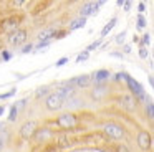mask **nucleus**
<instances>
[{"instance_id": "obj_25", "label": "nucleus", "mask_w": 154, "mask_h": 152, "mask_svg": "<svg viewBox=\"0 0 154 152\" xmlns=\"http://www.w3.org/2000/svg\"><path fill=\"white\" fill-rule=\"evenodd\" d=\"M149 41H151V36L146 33V35L143 36V40H141V43H143V46H146V45H149Z\"/></svg>"}, {"instance_id": "obj_29", "label": "nucleus", "mask_w": 154, "mask_h": 152, "mask_svg": "<svg viewBox=\"0 0 154 152\" xmlns=\"http://www.w3.org/2000/svg\"><path fill=\"white\" fill-rule=\"evenodd\" d=\"M32 48H33V45H30V43H28V45H25L23 48H22V53H30Z\"/></svg>"}, {"instance_id": "obj_18", "label": "nucleus", "mask_w": 154, "mask_h": 152, "mask_svg": "<svg viewBox=\"0 0 154 152\" xmlns=\"http://www.w3.org/2000/svg\"><path fill=\"white\" fill-rule=\"evenodd\" d=\"M17 111H18L17 106H12L10 112H8V121H15V119H17Z\"/></svg>"}, {"instance_id": "obj_35", "label": "nucleus", "mask_w": 154, "mask_h": 152, "mask_svg": "<svg viewBox=\"0 0 154 152\" xmlns=\"http://www.w3.org/2000/svg\"><path fill=\"white\" fill-rule=\"evenodd\" d=\"M149 83H151V86L154 88V78H151V76H149Z\"/></svg>"}, {"instance_id": "obj_5", "label": "nucleus", "mask_w": 154, "mask_h": 152, "mask_svg": "<svg viewBox=\"0 0 154 152\" xmlns=\"http://www.w3.org/2000/svg\"><path fill=\"white\" fill-rule=\"evenodd\" d=\"M37 122L35 121H27L23 126H22V129H20V135L23 139H28V137H32V135L37 132Z\"/></svg>"}, {"instance_id": "obj_2", "label": "nucleus", "mask_w": 154, "mask_h": 152, "mask_svg": "<svg viewBox=\"0 0 154 152\" xmlns=\"http://www.w3.org/2000/svg\"><path fill=\"white\" fill-rule=\"evenodd\" d=\"M124 79H126V83H128V86H129V89H131V93H133V94L139 96V98L143 99V101H144V99H147V98H146V94H144L143 86H141L139 83L136 81V79L131 78V76H128V74H126V78H124Z\"/></svg>"}, {"instance_id": "obj_24", "label": "nucleus", "mask_w": 154, "mask_h": 152, "mask_svg": "<svg viewBox=\"0 0 154 152\" xmlns=\"http://www.w3.org/2000/svg\"><path fill=\"white\" fill-rule=\"evenodd\" d=\"M15 93H17V89H12V91L5 93V94H0V99H8V98H12V96H15Z\"/></svg>"}, {"instance_id": "obj_36", "label": "nucleus", "mask_w": 154, "mask_h": 152, "mask_svg": "<svg viewBox=\"0 0 154 152\" xmlns=\"http://www.w3.org/2000/svg\"><path fill=\"white\" fill-rule=\"evenodd\" d=\"M4 111H5V108H4V106H0V116L4 114Z\"/></svg>"}, {"instance_id": "obj_12", "label": "nucleus", "mask_w": 154, "mask_h": 152, "mask_svg": "<svg viewBox=\"0 0 154 152\" xmlns=\"http://www.w3.org/2000/svg\"><path fill=\"white\" fill-rule=\"evenodd\" d=\"M73 83L76 86H80V88H86V86H90L91 78H90V76H80V78H76Z\"/></svg>"}, {"instance_id": "obj_15", "label": "nucleus", "mask_w": 154, "mask_h": 152, "mask_svg": "<svg viewBox=\"0 0 154 152\" xmlns=\"http://www.w3.org/2000/svg\"><path fill=\"white\" fill-rule=\"evenodd\" d=\"M57 94L60 96V98L63 99V102H65V101H66V99L70 98L71 94H73V91H71L70 88H61V89H58V91H57Z\"/></svg>"}, {"instance_id": "obj_10", "label": "nucleus", "mask_w": 154, "mask_h": 152, "mask_svg": "<svg viewBox=\"0 0 154 152\" xmlns=\"http://www.w3.org/2000/svg\"><path fill=\"white\" fill-rule=\"evenodd\" d=\"M96 10H98V5H96V2L94 3H85L83 7L80 8V15L83 17V18H86L88 15H93V13H96Z\"/></svg>"}, {"instance_id": "obj_3", "label": "nucleus", "mask_w": 154, "mask_h": 152, "mask_svg": "<svg viewBox=\"0 0 154 152\" xmlns=\"http://www.w3.org/2000/svg\"><path fill=\"white\" fill-rule=\"evenodd\" d=\"M25 40H27V32H25V30H15V32H12L10 35H8V43L14 45V46L22 45Z\"/></svg>"}, {"instance_id": "obj_17", "label": "nucleus", "mask_w": 154, "mask_h": 152, "mask_svg": "<svg viewBox=\"0 0 154 152\" xmlns=\"http://www.w3.org/2000/svg\"><path fill=\"white\" fill-rule=\"evenodd\" d=\"M85 23H86V18H83V17H80V18H76V20H73V22H71L70 28H71V30L81 28V26H85Z\"/></svg>"}, {"instance_id": "obj_14", "label": "nucleus", "mask_w": 154, "mask_h": 152, "mask_svg": "<svg viewBox=\"0 0 154 152\" xmlns=\"http://www.w3.org/2000/svg\"><path fill=\"white\" fill-rule=\"evenodd\" d=\"M104 93H106V88H104L103 84H98L96 88L93 89V98L94 99H101L104 96Z\"/></svg>"}, {"instance_id": "obj_27", "label": "nucleus", "mask_w": 154, "mask_h": 152, "mask_svg": "<svg viewBox=\"0 0 154 152\" xmlns=\"http://www.w3.org/2000/svg\"><path fill=\"white\" fill-rule=\"evenodd\" d=\"M139 56H141V58H147V50H146V46H143V48H141L139 50Z\"/></svg>"}, {"instance_id": "obj_19", "label": "nucleus", "mask_w": 154, "mask_h": 152, "mask_svg": "<svg viewBox=\"0 0 154 152\" xmlns=\"http://www.w3.org/2000/svg\"><path fill=\"white\" fill-rule=\"evenodd\" d=\"M146 112L151 119H154V104L151 101H147V106H146Z\"/></svg>"}, {"instance_id": "obj_22", "label": "nucleus", "mask_w": 154, "mask_h": 152, "mask_svg": "<svg viewBox=\"0 0 154 152\" xmlns=\"http://www.w3.org/2000/svg\"><path fill=\"white\" fill-rule=\"evenodd\" d=\"M88 56H90V53H88V51H83L81 55H78V56H76V63L86 61V59H88Z\"/></svg>"}, {"instance_id": "obj_20", "label": "nucleus", "mask_w": 154, "mask_h": 152, "mask_svg": "<svg viewBox=\"0 0 154 152\" xmlns=\"http://www.w3.org/2000/svg\"><path fill=\"white\" fill-rule=\"evenodd\" d=\"M144 26H146V18H144V15H137V28L139 30H143Z\"/></svg>"}, {"instance_id": "obj_26", "label": "nucleus", "mask_w": 154, "mask_h": 152, "mask_svg": "<svg viewBox=\"0 0 154 152\" xmlns=\"http://www.w3.org/2000/svg\"><path fill=\"white\" fill-rule=\"evenodd\" d=\"M124 36H126V32H121L119 35L116 36V43H123L124 41Z\"/></svg>"}, {"instance_id": "obj_33", "label": "nucleus", "mask_w": 154, "mask_h": 152, "mask_svg": "<svg viewBox=\"0 0 154 152\" xmlns=\"http://www.w3.org/2000/svg\"><path fill=\"white\" fill-rule=\"evenodd\" d=\"M118 152H129V150H128L126 145H119V147H118Z\"/></svg>"}, {"instance_id": "obj_7", "label": "nucleus", "mask_w": 154, "mask_h": 152, "mask_svg": "<svg viewBox=\"0 0 154 152\" xmlns=\"http://www.w3.org/2000/svg\"><path fill=\"white\" fill-rule=\"evenodd\" d=\"M53 137V131H50V129L43 127V129H37V132H35V139H37V142H47L50 141V139Z\"/></svg>"}, {"instance_id": "obj_21", "label": "nucleus", "mask_w": 154, "mask_h": 152, "mask_svg": "<svg viewBox=\"0 0 154 152\" xmlns=\"http://www.w3.org/2000/svg\"><path fill=\"white\" fill-rule=\"evenodd\" d=\"M50 41H51V38H45V40H42L40 43L37 45V50H42V48H47L48 45H50Z\"/></svg>"}, {"instance_id": "obj_9", "label": "nucleus", "mask_w": 154, "mask_h": 152, "mask_svg": "<svg viewBox=\"0 0 154 152\" xmlns=\"http://www.w3.org/2000/svg\"><path fill=\"white\" fill-rule=\"evenodd\" d=\"M18 25V18H15V17H12V18H7L2 22V32H15Z\"/></svg>"}, {"instance_id": "obj_11", "label": "nucleus", "mask_w": 154, "mask_h": 152, "mask_svg": "<svg viewBox=\"0 0 154 152\" xmlns=\"http://www.w3.org/2000/svg\"><path fill=\"white\" fill-rule=\"evenodd\" d=\"M108 78H109V71H108V69H98L93 76V79L96 83H103V81H106Z\"/></svg>"}, {"instance_id": "obj_16", "label": "nucleus", "mask_w": 154, "mask_h": 152, "mask_svg": "<svg viewBox=\"0 0 154 152\" xmlns=\"http://www.w3.org/2000/svg\"><path fill=\"white\" fill-rule=\"evenodd\" d=\"M121 104L126 109H133L134 108V99L131 98V96H123V98H121Z\"/></svg>"}, {"instance_id": "obj_6", "label": "nucleus", "mask_w": 154, "mask_h": 152, "mask_svg": "<svg viewBox=\"0 0 154 152\" xmlns=\"http://www.w3.org/2000/svg\"><path fill=\"white\" fill-rule=\"evenodd\" d=\"M104 132H106L109 137H113V139H121L123 137V129H121L119 126L113 124V122L104 124Z\"/></svg>"}, {"instance_id": "obj_38", "label": "nucleus", "mask_w": 154, "mask_h": 152, "mask_svg": "<svg viewBox=\"0 0 154 152\" xmlns=\"http://www.w3.org/2000/svg\"><path fill=\"white\" fill-rule=\"evenodd\" d=\"M0 127H2V124H0Z\"/></svg>"}, {"instance_id": "obj_13", "label": "nucleus", "mask_w": 154, "mask_h": 152, "mask_svg": "<svg viewBox=\"0 0 154 152\" xmlns=\"http://www.w3.org/2000/svg\"><path fill=\"white\" fill-rule=\"evenodd\" d=\"M116 23H118V18H111V20H109V22H108V23H106V26H104V28H103V30H101V36H106V35H108V33H109V32H111V30H113V28H114V25H116Z\"/></svg>"}, {"instance_id": "obj_1", "label": "nucleus", "mask_w": 154, "mask_h": 152, "mask_svg": "<svg viewBox=\"0 0 154 152\" xmlns=\"http://www.w3.org/2000/svg\"><path fill=\"white\" fill-rule=\"evenodd\" d=\"M63 99L60 98V96L57 94V93H51V94L47 96V99H45V106H47L48 111H58V109L63 106Z\"/></svg>"}, {"instance_id": "obj_30", "label": "nucleus", "mask_w": 154, "mask_h": 152, "mask_svg": "<svg viewBox=\"0 0 154 152\" xmlns=\"http://www.w3.org/2000/svg\"><path fill=\"white\" fill-rule=\"evenodd\" d=\"M124 12H129L131 10V7H133V2H124Z\"/></svg>"}, {"instance_id": "obj_37", "label": "nucleus", "mask_w": 154, "mask_h": 152, "mask_svg": "<svg viewBox=\"0 0 154 152\" xmlns=\"http://www.w3.org/2000/svg\"><path fill=\"white\" fill-rule=\"evenodd\" d=\"M2 147H4V144H2V139H0V150H2Z\"/></svg>"}, {"instance_id": "obj_8", "label": "nucleus", "mask_w": 154, "mask_h": 152, "mask_svg": "<svg viewBox=\"0 0 154 152\" xmlns=\"http://www.w3.org/2000/svg\"><path fill=\"white\" fill-rule=\"evenodd\" d=\"M137 145H139L143 150H147L151 145V137L149 134H147L146 131H141L139 134H137Z\"/></svg>"}, {"instance_id": "obj_23", "label": "nucleus", "mask_w": 154, "mask_h": 152, "mask_svg": "<svg viewBox=\"0 0 154 152\" xmlns=\"http://www.w3.org/2000/svg\"><path fill=\"white\" fill-rule=\"evenodd\" d=\"M100 45H101V40H98V41L91 43V45L88 46V48H86V51H88V53H90V51H93V50H96V48H98V46H100Z\"/></svg>"}, {"instance_id": "obj_4", "label": "nucleus", "mask_w": 154, "mask_h": 152, "mask_svg": "<svg viewBox=\"0 0 154 152\" xmlns=\"http://www.w3.org/2000/svg\"><path fill=\"white\" fill-rule=\"evenodd\" d=\"M58 126L65 127V129H70L73 126H76V117L73 114H70V112H65V114H61L58 117Z\"/></svg>"}, {"instance_id": "obj_28", "label": "nucleus", "mask_w": 154, "mask_h": 152, "mask_svg": "<svg viewBox=\"0 0 154 152\" xmlns=\"http://www.w3.org/2000/svg\"><path fill=\"white\" fill-rule=\"evenodd\" d=\"M66 63H68V58L65 56V58H60L57 61V66H63V65H66Z\"/></svg>"}, {"instance_id": "obj_31", "label": "nucleus", "mask_w": 154, "mask_h": 152, "mask_svg": "<svg viewBox=\"0 0 154 152\" xmlns=\"http://www.w3.org/2000/svg\"><path fill=\"white\" fill-rule=\"evenodd\" d=\"M2 56H4V59H5V61H7V59H10V58H12L10 51H7V50H4V53H2Z\"/></svg>"}, {"instance_id": "obj_32", "label": "nucleus", "mask_w": 154, "mask_h": 152, "mask_svg": "<svg viewBox=\"0 0 154 152\" xmlns=\"http://www.w3.org/2000/svg\"><path fill=\"white\" fill-rule=\"evenodd\" d=\"M43 94H47V89L45 88H42L40 91H37V98H40V96H43Z\"/></svg>"}, {"instance_id": "obj_34", "label": "nucleus", "mask_w": 154, "mask_h": 152, "mask_svg": "<svg viewBox=\"0 0 154 152\" xmlns=\"http://www.w3.org/2000/svg\"><path fill=\"white\" fill-rule=\"evenodd\" d=\"M137 7H139V12H141V15H143V12H144V10H146V5H144V3L141 2L139 5H137Z\"/></svg>"}]
</instances>
